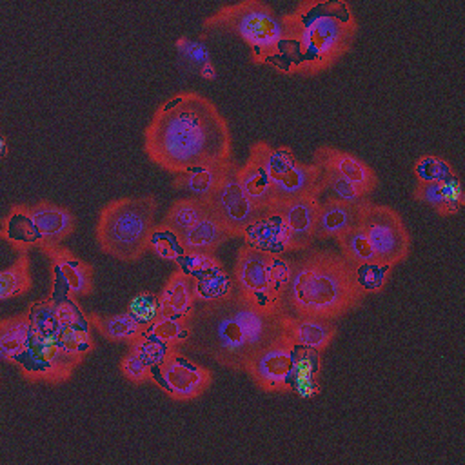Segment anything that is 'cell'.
I'll list each match as a JSON object with an SVG mask.
<instances>
[{
    "mask_svg": "<svg viewBox=\"0 0 465 465\" xmlns=\"http://www.w3.org/2000/svg\"><path fill=\"white\" fill-rule=\"evenodd\" d=\"M187 325L191 349L234 371H245L251 358L282 332L280 314L260 312L240 292L220 303H196Z\"/></svg>",
    "mask_w": 465,
    "mask_h": 465,
    "instance_id": "3",
    "label": "cell"
},
{
    "mask_svg": "<svg viewBox=\"0 0 465 465\" xmlns=\"http://www.w3.org/2000/svg\"><path fill=\"white\" fill-rule=\"evenodd\" d=\"M291 276V260L242 245L236 254L232 278L240 296L263 314L283 311V294Z\"/></svg>",
    "mask_w": 465,
    "mask_h": 465,
    "instance_id": "7",
    "label": "cell"
},
{
    "mask_svg": "<svg viewBox=\"0 0 465 465\" xmlns=\"http://www.w3.org/2000/svg\"><path fill=\"white\" fill-rule=\"evenodd\" d=\"M149 381L176 401H191L209 389L213 372L180 351H171L160 365L151 369Z\"/></svg>",
    "mask_w": 465,
    "mask_h": 465,
    "instance_id": "10",
    "label": "cell"
},
{
    "mask_svg": "<svg viewBox=\"0 0 465 465\" xmlns=\"http://www.w3.org/2000/svg\"><path fill=\"white\" fill-rule=\"evenodd\" d=\"M87 316L91 327L111 341L131 343L138 334L143 332V329L125 311L113 316H104L98 312H91Z\"/></svg>",
    "mask_w": 465,
    "mask_h": 465,
    "instance_id": "32",
    "label": "cell"
},
{
    "mask_svg": "<svg viewBox=\"0 0 465 465\" xmlns=\"http://www.w3.org/2000/svg\"><path fill=\"white\" fill-rule=\"evenodd\" d=\"M283 45L274 64L282 74H320L351 51L358 20L345 0H303L280 15Z\"/></svg>",
    "mask_w": 465,
    "mask_h": 465,
    "instance_id": "2",
    "label": "cell"
},
{
    "mask_svg": "<svg viewBox=\"0 0 465 465\" xmlns=\"http://www.w3.org/2000/svg\"><path fill=\"white\" fill-rule=\"evenodd\" d=\"M0 238L5 240L13 249L22 251V252H25L33 247L38 249L40 234L27 213L25 203L13 205L9 209V213L4 216L2 225H0Z\"/></svg>",
    "mask_w": 465,
    "mask_h": 465,
    "instance_id": "25",
    "label": "cell"
},
{
    "mask_svg": "<svg viewBox=\"0 0 465 465\" xmlns=\"http://www.w3.org/2000/svg\"><path fill=\"white\" fill-rule=\"evenodd\" d=\"M338 247H340V254L352 265V267H360V265H367V263H378L376 254L367 240V236L363 234V231L360 229V225L352 227L351 231H347L343 236H340L336 240Z\"/></svg>",
    "mask_w": 465,
    "mask_h": 465,
    "instance_id": "37",
    "label": "cell"
},
{
    "mask_svg": "<svg viewBox=\"0 0 465 465\" xmlns=\"http://www.w3.org/2000/svg\"><path fill=\"white\" fill-rule=\"evenodd\" d=\"M147 251H151L160 260L173 262V263H176L185 252L180 243V238L163 223H158L153 227L147 242Z\"/></svg>",
    "mask_w": 465,
    "mask_h": 465,
    "instance_id": "39",
    "label": "cell"
},
{
    "mask_svg": "<svg viewBox=\"0 0 465 465\" xmlns=\"http://www.w3.org/2000/svg\"><path fill=\"white\" fill-rule=\"evenodd\" d=\"M125 312L145 331L149 325H153L160 316H163V309L162 303L158 300V294L142 291L136 292L129 303Z\"/></svg>",
    "mask_w": 465,
    "mask_h": 465,
    "instance_id": "40",
    "label": "cell"
},
{
    "mask_svg": "<svg viewBox=\"0 0 465 465\" xmlns=\"http://www.w3.org/2000/svg\"><path fill=\"white\" fill-rule=\"evenodd\" d=\"M320 198H331V200H341L351 203H361L369 198H363L354 187H351L345 180L340 176L323 171L322 169V183H320Z\"/></svg>",
    "mask_w": 465,
    "mask_h": 465,
    "instance_id": "42",
    "label": "cell"
},
{
    "mask_svg": "<svg viewBox=\"0 0 465 465\" xmlns=\"http://www.w3.org/2000/svg\"><path fill=\"white\" fill-rule=\"evenodd\" d=\"M27 213L40 234L38 249L62 245V242L74 231L76 218L74 214L58 203L49 200H40L35 203H25Z\"/></svg>",
    "mask_w": 465,
    "mask_h": 465,
    "instance_id": "15",
    "label": "cell"
},
{
    "mask_svg": "<svg viewBox=\"0 0 465 465\" xmlns=\"http://www.w3.org/2000/svg\"><path fill=\"white\" fill-rule=\"evenodd\" d=\"M178 269L191 276V278H196L211 269H216L220 265H223L220 262V258L214 254V252H202V251H185L183 256L176 262Z\"/></svg>",
    "mask_w": 465,
    "mask_h": 465,
    "instance_id": "45",
    "label": "cell"
},
{
    "mask_svg": "<svg viewBox=\"0 0 465 465\" xmlns=\"http://www.w3.org/2000/svg\"><path fill=\"white\" fill-rule=\"evenodd\" d=\"M127 345H129V351H127V352L134 354V356H136L138 360H142L149 369L160 365V363L165 360V356L173 351V349H167L165 345H162L160 341L153 340V338L147 336L145 332L138 334V336H136L131 343H127Z\"/></svg>",
    "mask_w": 465,
    "mask_h": 465,
    "instance_id": "43",
    "label": "cell"
},
{
    "mask_svg": "<svg viewBox=\"0 0 465 465\" xmlns=\"http://www.w3.org/2000/svg\"><path fill=\"white\" fill-rule=\"evenodd\" d=\"M93 327H76V325H69V327H58L54 336L58 340V343L62 345V349L73 356L78 363H82L85 360V356L89 352H93L94 349V338H93Z\"/></svg>",
    "mask_w": 465,
    "mask_h": 465,
    "instance_id": "38",
    "label": "cell"
},
{
    "mask_svg": "<svg viewBox=\"0 0 465 465\" xmlns=\"http://www.w3.org/2000/svg\"><path fill=\"white\" fill-rule=\"evenodd\" d=\"M27 316H29V325H31L33 331L56 332V329H58V323H56V318L53 314L49 298H42V300L33 302L27 309Z\"/></svg>",
    "mask_w": 465,
    "mask_h": 465,
    "instance_id": "46",
    "label": "cell"
},
{
    "mask_svg": "<svg viewBox=\"0 0 465 465\" xmlns=\"http://www.w3.org/2000/svg\"><path fill=\"white\" fill-rule=\"evenodd\" d=\"M120 372L131 383H143L151 380V369L131 352L120 360Z\"/></svg>",
    "mask_w": 465,
    "mask_h": 465,
    "instance_id": "47",
    "label": "cell"
},
{
    "mask_svg": "<svg viewBox=\"0 0 465 465\" xmlns=\"http://www.w3.org/2000/svg\"><path fill=\"white\" fill-rule=\"evenodd\" d=\"M365 298L354 267L334 251H309L291 262L283 311L296 316L338 320Z\"/></svg>",
    "mask_w": 465,
    "mask_h": 465,
    "instance_id": "4",
    "label": "cell"
},
{
    "mask_svg": "<svg viewBox=\"0 0 465 465\" xmlns=\"http://www.w3.org/2000/svg\"><path fill=\"white\" fill-rule=\"evenodd\" d=\"M232 163H234V158L223 163L191 167L180 174H174L173 187L180 191H187L191 198L205 202Z\"/></svg>",
    "mask_w": 465,
    "mask_h": 465,
    "instance_id": "23",
    "label": "cell"
},
{
    "mask_svg": "<svg viewBox=\"0 0 465 465\" xmlns=\"http://www.w3.org/2000/svg\"><path fill=\"white\" fill-rule=\"evenodd\" d=\"M158 300L162 303L163 314L189 320L196 307L193 278L176 269L162 287Z\"/></svg>",
    "mask_w": 465,
    "mask_h": 465,
    "instance_id": "22",
    "label": "cell"
},
{
    "mask_svg": "<svg viewBox=\"0 0 465 465\" xmlns=\"http://www.w3.org/2000/svg\"><path fill=\"white\" fill-rule=\"evenodd\" d=\"M193 282H194V300L198 305L220 303L232 298L238 292L232 274H229L223 265L193 278Z\"/></svg>",
    "mask_w": 465,
    "mask_h": 465,
    "instance_id": "27",
    "label": "cell"
},
{
    "mask_svg": "<svg viewBox=\"0 0 465 465\" xmlns=\"http://www.w3.org/2000/svg\"><path fill=\"white\" fill-rule=\"evenodd\" d=\"M5 153H7V140H5L4 133H2V127H0V160L5 156Z\"/></svg>",
    "mask_w": 465,
    "mask_h": 465,
    "instance_id": "48",
    "label": "cell"
},
{
    "mask_svg": "<svg viewBox=\"0 0 465 465\" xmlns=\"http://www.w3.org/2000/svg\"><path fill=\"white\" fill-rule=\"evenodd\" d=\"M53 314L56 318L58 327H91L89 316L84 312V309L78 305V300L69 292L64 280L56 274H53V287L51 294L47 296Z\"/></svg>",
    "mask_w": 465,
    "mask_h": 465,
    "instance_id": "29",
    "label": "cell"
},
{
    "mask_svg": "<svg viewBox=\"0 0 465 465\" xmlns=\"http://www.w3.org/2000/svg\"><path fill=\"white\" fill-rule=\"evenodd\" d=\"M158 203L153 194L122 196L105 203L96 220V243L102 252L133 263L145 251L153 231Z\"/></svg>",
    "mask_w": 465,
    "mask_h": 465,
    "instance_id": "6",
    "label": "cell"
},
{
    "mask_svg": "<svg viewBox=\"0 0 465 465\" xmlns=\"http://www.w3.org/2000/svg\"><path fill=\"white\" fill-rule=\"evenodd\" d=\"M209 213L222 222L234 238H240L243 229L252 223L263 211L258 209L243 193L238 182V163L234 162L222 182L205 200Z\"/></svg>",
    "mask_w": 465,
    "mask_h": 465,
    "instance_id": "11",
    "label": "cell"
},
{
    "mask_svg": "<svg viewBox=\"0 0 465 465\" xmlns=\"http://www.w3.org/2000/svg\"><path fill=\"white\" fill-rule=\"evenodd\" d=\"M238 182L258 209L267 211L272 207V183L258 163L247 158L243 165H238Z\"/></svg>",
    "mask_w": 465,
    "mask_h": 465,
    "instance_id": "31",
    "label": "cell"
},
{
    "mask_svg": "<svg viewBox=\"0 0 465 465\" xmlns=\"http://www.w3.org/2000/svg\"><path fill=\"white\" fill-rule=\"evenodd\" d=\"M174 47L180 54V58L187 64L189 69L196 71L205 80L216 78V69L211 60V54L202 40H191L187 36H180L174 42Z\"/></svg>",
    "mask_w": 465,
    "mask_h": 465,
    "instance_id": "36",
    "label": "cell"
},
{
    "mask_svg": "<svg viewBox=\"0 0 465 465\" xmlns=\"http://www.w3.org/2000/svg\"><path fill=\"white\" fill-rule=\"evenodd\" d=\"M31 332L27 311L0 320V363H13L24 351Z\"/></svg>",
    "mask_w": 465,
    "mask_h": 465,
    "instance_id": "30",
    "label": "cell"
},
{
    "mask_svg": "<svg viewBox=\"0 0 465 465\" xmlns=\"http://www.w3.org/2000/svg\"><path fill=\"white\" fill-rule=\"evenodd\" d=\"M240 238L243 240V245L271 254H285L296 251L292 234L276 207L263 211L252 223L243 229Z\"/></svg>",
    "mask_w": 465,
    "mask_h": 465,
    "instance_id": "14",
    "label": "cell"
},
{
    "mask_svg": "<svg viewBox=\"0 0 465 465\" xmlns=\"http://www.w3.org/2000/svg\"><path fill=\"white\" fill-rule=\"evenodd\" d=\"M358 225L367 236L378 263L394 267L409 256L411 232L394 207L365 200Z\"/></svg>",
    "mask_w": 465,
    "mask_h": 465,
    "instance_id": "8",
    "label": "cell"
},
{
    "mask_svg": "<svg viewBox=\"0 0 465 465\" xmlns=\"http://www.w3.org/2000/svg\"><path fill=\"white\" fill-rule=\"evenodd\" d=\"M211 31L238 36L247 44L256 65L274 67L280 60L283 45L282 16L262 0H242L218 7L202 22V35Z\"/></svg>",
    "mask_w": 465,
    "mask_h": 465,
    "instance_id": "5",
    "label": "cell"
},
{
    "mask_svg": "<svg viewBox=\"0 0 465 465\" xmlns=\"http://www.w3.org/2000/svg\"><path fill=\"white\" fill-rule=\"evenodd\" d=\"M147 336L153 340L160 341L167 349L178 351L180 347H185L189 341V325L187 320L183 318H174V316H160L153 325H149L143 331Z\"/></svg>",
    "mask_w": 465,
    "mask_h": 465,
    "instance_id": "35",
    "label": "cell"
},
{
    "mask_svg": "<svg viewBox=\"0 0 465 465\" xmlns=\"http://www.w3.org/2000/svg\"><path fill=\"white\" fill-rule=\"evenodd\" d=\"M361 203H351L341 200H331V198H320L318 207V223H316V234L314 238L320 240H338L347 231L356 227L360 223V213Z\"/></svg>",
    "mask_w": 465,
    "mask_h": 465,
    "instance_id": "20",
    "label": "cell"
},
{
    "mask_svg": "<svg viewBox=\"0 0 465 465\" xmlns=\"http://www.w3.org/2000/svg\"><path fill=\"white\" fill-rule=\"evenodd\" d=\"M13 365L29 381L56 385L67 381L80 363L62 349L54 332L31 329L25 347L15 358Z\"/></svg>",
    "mask_w": 465,
    "mask_h": 465,
    "instance_id": "9",
    "label": "cell"
},
{
    "mask_svg": "<svg viewBox=\"0 0 465 465\" xmlns=\"http://www.w3.org/2000/svg\"><path fill=\"white\" fill-rule=\"evenodd\" d=\"M296 351L298 347L280 332L251 358L245 372L265 392H289Z\"/></svg>",
    "mask_w": 465,
    "mask_h": 465,
    "instance_id": "12",
    "label": "cell"
},
{
    "mask_svg": "<svg viewBox=\"0 0 465 465\" xmlns=\"http://www.w3.org/2000/svg\"><path fill=\"white\" fill-rule=\"evenodd\" d=\"M391 271H392L391 265L367 263V265L354 267V276H356V282H358L360 289L367 296V294H372V292H381L385 289Z\"/></svg>",
    "mask_w": 465,
    "mask_h": 465,
    "instance_id": "44",
    "label": "cell"
},
{
    "mask_svg": "<svg viewBox=\"0 0 465 465\" xmlns=\"http://www.w3.org/2000/svg\"><path fill=\"white\" fill-rule=\"evenodd\" d=\"M247 158L265 171L271 183L278 182L298 162L289 145H271L262 140L251 145Z\"/></svg>",
    "mask_w": 465,
    "mask_h": 465,
    "instance_id": "28",
    "label": "cell"
},
{
    "mask_svg": "<svg viewBox=\"0 0 465 465\" xmlns=\"http://www.w3.org/2000/svg\"><path fill=\"white\" fill-rule=\"evenodd\" d=\"M320 371H322V356L316 351L298 347L291 380L289 392H294L302 400H311L320 392Z\"/></svg>",
    "mask_w": 465,
    "mask_h": 465,
    "instance_id": "24",
    "label": "cell"
},
{
    "mask_svg": "<svg viewBox=\"0 0 465 465\" xmlns=\"http://www.w3.org/2000/svg\"><path fill=\"white\" fill-rule=\"evenodd\" d=\"M318 207H320L318 194L276 205V209L282 213V216L292 234L296 251H303V249L311 247L314 234H316Z\"/></svg>",
    "mask_w": 465,
    "mask_h": 465,
    "instance_id": "19",
    "label": "cell"
},
{
    "mask_svg": "<svg viewBox=\"0 0 465 465\" xmlns=\"http://www.w3.org/2000/svg\"><path fill=\"white\" fill-rule=\"evenodd\" d=\"M412 173L416 176V182H427V183L445 182V180L456 176V171L450 165V162L438 154H421L414 162Z\"/></svg>",
    "mask_w": 465,
    "mask_h": 465,
    "instance_id": "41",
    "label": "cell"
},
{
    "mask_svg": "<svg viewBox=\"0 0 465 465\" xmlns=\"http://www.w3.org/2000/svg\"><path fill=\"white\" fill-rule=\"evenodd\" d=\"M209 213V207L205 202L196 198H178L171 203V207L165 213L163 225L171 229L176 236L183 234L191 225H194L200 218H203Z\"/></svg>",
    "mask_w": 465,
    "mask_h": 465,
    "instance_id": "33",
    "label": "cell"
},
{
    "mask_svg": "<svg viewBox=\"0 0 465 465\" xmlns=\"http://www.w3.org/2000/svg\"><path fill=\"white\" fill-rule=\"evenodd\" d=\"M322 169L316 163L296 162L278 182L272 183V207L300 200L305 196H320Z\"/></svg>",
    "mask_w": 465,
    "mask_h": 465,
    "instance_id": "18",
    "label": "cell"
},
{
    "mask_svg": "<svg viewBox=\"0 0 465 465\" xmlns=\"http://www.w3.org/2000/svg\"><path fill=\"white\" fill-rule=\"evenodd\" d=\"M143 153L154 165L180 174L191 167L232 160V134L211 98L180 91L154 109L143 131Z\"/></svg>",
    "mask_w": 465,
    "mask_h": 465,
    "instance_id": "1",
    "label": "cell"
},
{
    "mask_svg": "<svg viewBox=\"0 0 465 465\" xmlns=\"http://www.w3.org/2000/svg\"><path fill=\"white\" fill-rule=\"evenodd\" d=\"M178 238L183 251L214 252L222 243H225L234 236L229 232V229L222 222H218L211 213H207L203 218H200Z\"/></svg>",
    "mask_w": 465,
    "mask_h": 465,
    "instance_id": "26",
    "label": "cell"
},
{
    "mask_svg": "<svg viewBox=\"0 0 465 465\" xmlns=\"http://www.w3.org/2000/svg\"><path fill=\"white\" fill-rule=\"evenodd\" d=\"M312 163L345 180L363 198H369L378 187V174L374 169L363 158L340 147L318 145L312 153Z\"/></svg>",
    "mask_w": 465,
    "mask_h": 465,
    "instance_id": "13",
    "label": "cell"
},
{
    "mask_svg": "<svg viewBox=\"0 0 465 465\" xmlns=\"http://www.w3.org/2000/svg\"><path fill=\"white\" fill-rule=\"evenodd\" d=\"M51 262L53 274L60 276L67 285L69 292L78 300L93 292L94 287V271L89 262L76 256L71 249L54 245L40 249Z\"/></svg>",
    "mask_w": 465,
    "mask_h": 465,
    "instance_id": "16",
    "label": "cell"
},
{
    "mask_svg": "<svg viewBox=\"0 0 465 465\" xmlns=\"http://www.w3.org/2000/svg\"><path fill=\"white\" fill-rule=\"evenodd\" d=\"M282 334L294 343L296 347L311 349L316 352H323L329 349L336 336V325L329 320L311 318V316H296L291 312L280 314Z\"/></svg>",
    "mask_w": 465,
    "mask_h": 465,
    "instance_id": "17",
    "label": "cell"
},
{
    "mask_svg": "<svg viewBox=\"0 0 465 465\" xmlns=\"http://www.w3.org/2000/svg\"><path fill=\"white\" fill-rule=\"evenodd\" d=\"M33 287L29 256L22 252L13 265L0 271V302L25 294Z\"/></svg>",
    "mask_w": 465,
    "mask_h": 465,
    "instance_id": "34",
    "label": "cell"
},
{
    "mask_svg": "<svg viewBox=\"0 0 465 465\" xmlns=\"http://www.w3.org/2000/svg\"><path fill=\"white\" fill-rule=\"evenodd\" d=\"M412 198L423 205H429L441 218L454 216L463 207L461 180L456 174L445 182L436 183L416 182V187L412 189Z\"/></svg>",
    "mask_w": 465,
    "mask_h": 465,
    "instance_id": "21",
    "label": "cell"
}]
</instances>
